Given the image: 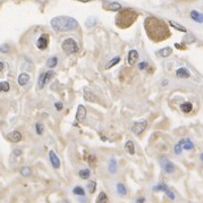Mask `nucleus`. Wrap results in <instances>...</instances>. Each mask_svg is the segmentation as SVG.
Returning <instances> with one entry per match:
<instances>
[{
    "label": "nucleus",
    "mask_w": 203,
    "mask_h": 203,
    "mask_svg": "<svg viewBox=\"0 0 203 203\" xmlns=\"http://www.w3.org/2000/svg\"><path fill=\"white\" fill-rule=\"evenodd\" d=\"M52 29L57 32H69L73 30L77 29V21L69 16H58L51 20Z\"/></svg>",
    "instance_id": "1"
},
{
    "label": "nucleus",
    "mask_w": 203,
    "mask_h": 203,
    "mask_svg": "<svg viewBox=\"0 0 203 203\" xmlns=\"http://www.w3.org/2000/svg\"><path fill=\"white\" fill-rule=\"evenodd\" d=\"M61 49L66 55H73V53L78 51V44L74 39L68 38V39L64 40V42L61 43Z\"/></svg>",
    "instance_id": "2"
},
{
    "label": "nucleus",
    "mask_w": 203,
    "mask_h": 203,
    "mask_svg": "<svg viewBox=\"0 0 203 203\" xmlns=\"http://www.w3.org/2000/svg\"><path fill=\"white\" fill-rule=\"evenodd\" d=\"M148 127V122L146 120H141V122H135L132 125V131L135 135H141Z\"/></svg>",
    "instance_id": "3"
},
{
    "label": "nucleus",
    "mask_w": 203,
    "mask_h": 203,
    "mask_svg": "<svg viewBox=\"0 0 203 203\" xmlns=\"http://www.w3.org/2000/svg\"><path fill=\"white\" fill-rule=\"evenodd\" d=\"M161 167L164 173H167V174H171L175 171V164L167 159H161Z\"/></svg>",
    "instance_id": "4"
},
{
    "label": "nucleus",
    "mask_w": 203,
    "mask_h": 203,
    "mask_svg": "<svg viewBox=\"0 0 203 203\" xmlns=\"http://www.w3.org/2000/svg\"><path fill=\"white\" fill-rule=\"evenodd\" d=\"M85 117H86V109H85V107L80 104L77 107V111H76V120L78 122H83L84 119H85Z\"/></svg>",
    "instance_id": "5"
},
{
    "label": "nucleus",
    "mask_w": 203,
    "mask_h": 203,
    "mask_svg": "<svg viewBox=\"0 0 203 203\" xmlns=\"http://www.w3.org/2000/svg\"><path fill=\"white\" fill-rule=\"evenodd\" d=\"M49 159H50V162H51L52 167L55 168V169H58L60 167V160H59L58 155H56L52 150L49 151Z\"/></svg>",
    "instance_id": "6"
},
{
    "label": "nucleus",
    "mask_w": 203,
    "mask_h": 203,
    "mask_svg": "<svg viewBox=\"0 0 203 203\" xmlns=\"http://www.w3.org/2000/svg\"><path fill=\"white\" fill-rule=\"evenodd\" d=\"M84 100L87 101V102H97L98 98L94 95V93L90 89L84 87Z\"/></svg>",
    "instance_id": "7"
},
{
    "label": "nucleus",
    "mask_w": 203,
    "mask_h": 203,
    "mask_svg": "<svg viewBox=\"0 0 203 203\" xmlns=\"http://www.w3.org/2000/svg\"><path fill=\"white\" fill-rule=\"evenodd\" d=\"M7 139L9 140L10 142L17 143V142H20L21 140H22V134H21L18 131H13V132L9 133V134L7 135Z\"/></svg>",
    "instance_id": "8"
},
{
    "label": "nucleus",
    "mask_w": 203,
    "mask_h": 203,
    "mask_svg": "<svg viewBox=\"0 0 203 203\" xmlns=\"http://www.w3.org/2000/svg\"><path fill=\"white\" fill-rule=\"evenodd\" d=\"M36 47L39 49H41V50L47 49V47H48V36L47 35L40 36L39 39H38V41H36Z\"/></svg>",
    "instance_id": "9"
},
{
    "label": "nucleus",
    "mask_w": 203,
    "mask_h": 203,
    "mask_svg": "<svg viewBox=\"0 0 203 203\" xmlns=\"http://www.w3.org/2000/svg\"><path fill=\"white\" fill-rule=\"evenodd\" d=\"M137 59H139V52L136 50H131L128 52V64L133 66L137 61Z\"/></svg>",
    "instance_id": "10"
},
{
    "label": "nucleus",
    "mask_w": 203,
    "mask_h": 203,
    "mask_svg": "<svg viewBox=\"0 0 203 203\" xmlns=\"http://www.w3.org/2000/svg\"><path fill=\"white\" fill-rule=\"evenodd\" d=\"M176 76H177L178 78H188L191 76V74H190V72L187 71L186 68L181 67V68H178L177 71H176Z\"/></svg>",
    "instance_id": "11"
},
{
    "label": "nucleus",
    "mask_w": 203,
    "mask_h": 203,
    "mask_svg": "<svg viewBox=\"0 0 203 203\" xmlns=\"http://www.w3.org/2000/svg\"><path fill=\"white\" fill-rule=\"evenodd\" d=\"M29 81H30L29 74H26V73H22V74H20V76H18V84H20L21 86L26 85V84L29 83Z\"/></svg>",
    "instance_id": "12"
},
{
    "label": "nucleus",
    "mask_w": 203,
    "mask_h": 203,
    "mask_svg": "<svg viewBox=\"0 0 203 203\" xmlns=\"http://www.w3.org/2000/svg\"><path fill=\"white\" fill-rule=\"evenodd\" d=\"M108 170L110 174H116L117 173V161L116 159L111 158L109 160V164H108Z\"/></svg>",
    "instance_id": "13"
},
{
    "label": "nucleus",
    "mask_w": 203,
    "mask_h": 203,
    "mask_svg": "<svg viewBox=\"0 0 203 203\" xmlns=\"http://www.w3.org/2000/svg\"><path fill=\"white\" fill-rule=\"evenodd\" d=\"M125 150L128 155H134L135 153V145H134V142L133 141H127L125 144Z\"/></svg>",
    "instance_id": "14"
},
{
    "label": "nucleus",
    "mask_w": 203,
    "mask_h": 203,
    "mask_svg": "<svg viewBox=\"0 0 203 203\" xmlns=\"http://www.w3.org/2000/svg\"><path fill=\"white\" fill-rule=\"evenodd\" d=\"M182 144V148L185 149V150H192V149L194 148V144L192 142H191L190 139H184V140H181L179 141Z\"/></svg>",
    "instance_id": "15"
},
{
    "label": "nucleus",
    "mask_w": 203,
    "mask_h": 203,
    "mask_svg": "<svg viewBox=\"0 0 203 203\" xmlns=\"http://www.w3.org/2000/svg\"><path fill=\"white\" fill-rule=\"evenodd\" d=\"M191 17H192L195 22L203 23V15L199 13V12H196V10H192V12H191Z\"/></svg>",
    "instance_id": "16"
},
{
    "label": "nucleus",
    "mask_w": 203,
    "mask_h": 203,
    "mask_svg": "<svg viewBox=\"0 0 203 203\" xmlns=\"http://www.w3.org/2000/svg\"><path fill=\"white\" fill-rule=\"evenodd\" d=\"M95 203H109L107 194L104 193V192H100L97 197V200H95Z\"/></svg>",
    "instance_id": "17"
},
{
    "label": "nucleus",
    "mask_w": 203,
    "mask_h": 203,
    "mask_svg": "<svg viewBox=\"0 0 203 203\" xmlns=\"http://www.w3.org/2000/svg\"><path fill=\"white\" fill-rule=\"evenodd\" d=\"M78 176H80V178H82V179H89L91 176L90 169H81V170L78 171Z\"/></svg>",
    "instance_id": "18"
},
{
    "label": "nucleus",
    "mask_w": 203,
    "mask_h": 203,
    "mask_svg": "<svg viewBox=\"0 0 203 203\" xmlns=\"http://www.w3.org/2000/svg\"><path fill=\"white\" fill-rule=\"evenodd\" d=\"M116 187H117V192H118V194H119V195L125 196L126 194H127V190H126L125 185H124L122 183H118Z\"/></svg>",
    "instance_id": "19"
},
{
    "label": "nucleus",
    "mask_w": 203,
    "mask_h": 203,
    "mask_svg": "<svg viewBox=\"0 0 203 203\" xmlns=\"http://www.w3.org/2000/svg\"><path fill=\"white\" fill-rule=\"evenodd\" d=\"M192 103L191 102H184L182 103L181 106V110L183 111V113H191V110H192Z\"/></svg>",
    "instance_id": "20"
},
{
    "label": "nucleus",
    "mask_w": 203,
    "mask_h": 203,
    "mask_svg": "<svg viewBox=\"0 0 203 203\" xmlns=\"http://www.w3.org/2000/svg\"><path fill=\"white\" fill-rule=\"evenodd\" d=\"M119 61H120V57H119V56H116L115 58H113L111 60L109 61V62H108V64L106 65V68H107V69H109V68H111L113 66H115V65L118 64Z\"/></svg>",
    "instance_id": "21"
},
{
    "label": "nucleus",
    "mask_w": 203,
    "mask_h": 203,
    "mask_svg": "<svg viewBox=\"0 0 203 203\" xmlns=\"http://www.w3.org/2000/svg\"><path fill=\"white\" fill-rule=\"evenodd\" d=\"M86 187H87V191H89L91 194H93L94 192H95V190H97V183L94 181H90L87 183Z\"/></svg>",
    "instance_id": "22"
},
{
    "label": "nucleus",
    "mask_w": 203,
    "mask_h": 203,
    "mask_svg": "<svg viewBox=\"0 0 203 203\" xmlns=\"http://www.w3.org/2000/svg\"><path fill=\"white\" fill-rule=\"evenodd\" d=\"M171 52H173V50H171V48H169V47H167V48L161 49V50L159 51V55L161 56V57H164V58H166V57H168V56H170V55H171Z\"/></svg>",
    "instance_id": "23"
},
{
    "label": "nucleus",
    "mask_w": 203,
    "mask_h": 203,
    "mask_svg": "<svg viewBox=\"0 0 203 203\" xmlns=\"http://www.w3.org/2000/svg\"><path fill=\"white\" fill-rule=\"evenodd\" d=\"M55 75H56V73L53 71H48L47 73H44V83L47 84L49 81H51Z\"/></svg>",
    "instance_id": "24"
},
{
    "label": "nucleus",
    "mask_w": 203,
    "mask_h": 203,
    "mask_svg": "<svg viewBox=\"0 0 203 203\" xmlns=\"http://www.w3.org/2000/svg\"><path fill=\"white\" fill-rule=\"evenodd\" d=\"M57 64H58V58H57V57H51V58L47 61V66H48L49 68L56 67V65Z\"/></svg>",
    "instance_id": "25"
},
{
    "label": "nucleus",
    "mask_w": 203,
    "mask_h": 203,
    "mask_svg": "<svg viewBox=\"0 0 203 203\" xmlns=\"http://www.w3.org/2000/svg\"><path fill=\"white\" fill-rule=\"evenodd\" d=\"M73 194L78 195V196H84V195H85V192H84V190L81 186H76L73 188Z\"/></svg>",
    "instance_id": "26"
},
{
    "label": "nucleus",
    "mask_w": 203,
    "mask_h": 203,
    "mask_svg": "<svg viewBox=\"0 0 203 203\" xmlns=\"http://www.w3.org/2000/svg\"><path fill=\"white\" fill-rule=\"evenodd\" d=\"M10 89L8 82H0V92H8Z\"/></svg>",
    "instance_id": "27"
},
{
    "label": "nucleus",
    "mask_w": 203,
    "mask_h": 203,
    "mask_svg": "<svg viewBox=\"0 0 203 203\" xmlns=\"http://www.w3.org/2000/svg\"><path fill=\"white\" fill-rule=\"evenodd\" d=\"M35 129H36V134L38 135H42L43 134V131H44V126L41 122H38L35 125Z\"/></svg>",
    "instance_id": "28"
},
{
    "label": "nucleus",
    "mask_w": 203,
    "mask_h": 203,
    "mask_svg": "<svg viewBox=\"0 0 203 203\" xmlns=\"http://www.w3.org/2000/svg\"><path fill=\"white\" fill-rule=\"evenodd\" d=\"M21 174H22V176H24V177H29L30 175H31V169L25 166V167H23L22 169H21Z\"/></svg>",
    "instance_id": "29"
},
{
    "label": "nucleus",
    "mask_w": 203,
    "mask_h": 203,
    "mask_svg": "<svg viewBox=\"0 0 203 203\" xmlns=\"http://www.w3.org/2000/svg\"><path fill=\"white\" fill-rule=\"evenodd\" d=\"M109 9H110V10H120V9H122V6H120L119 3L113 2V3H110Z\"/></svg>",
    "instance_id": "30"
},
{
    "label": "nucleus",
    "mask_w": 203,
    "mask_h": 203,
    "mask_svg": "<svg viewBox=\"0 0 203 203\" xmlns=\"http://www.w3.org/2000/svg\"><path fill=\"white\" fill-rule=\"evenodd\" d=\"M170 23V25L173 26V27H175V29H177V30H179L181 32H186V29L185 27H183L182 25H179V24H175L174 22H169Z\"/></svg>",
    "instance_id": "31"
},
{
    "label": "nucleus",
    "mask_w": 203,
    "mask_h": 203,
    "mask_svg": "<svg viewBox=\"0 0 203 203\" xmlns=\"http://www.w3.org/2000/svg\"><path fill=\"white\" fill-rule=\"evenodd\" d=\"M182 150H183V148H182V144H181V142H178L177 144L175 145V148H174V152L176 153V155H181L182 153Z\"/></svg>",
    "instance_id": "32"
},
{
    "label": "nucleus",
    "mask_w": 203,
    "mask_h": 203,
    "mask_svg": "<svg viewBox=\"0 0 203 203\" xmlns=\"http://www.w3.org/2000/svg\"><path fill=\"white\" fill-rule=\"evenodd\" d=\"M44 85H45V83H44V74H41V75H40V77H39V87H40V89H43V87H44Z\"/></svg>",
    "instance_id": "33"
},
{
    "label": "nucleus",
    "mask_w": 203,
    "mask_h": 203,
    "mask_svg": "<svg viewBox=\"0 0 203 203\" xmlns=\"http://www.w3.org/2000/svg\"><path fill=\"white\" fill-rule=\"evenodd\" d=\"M145 67H148V62L143 61V62H140V64H139V68H140V69H145Z\"/></svg>",
    "instance_id": "34"
},
{
    "label": "nucleus",
    "mask_w": 203,
    "mask_h": 203,
    "mask_svg": "<svg viewBox=\"0 0 203 203\" xmlns=\"http://www.w3.org/2000/svg\"><path fill=\"white\" fill-rule=\"evenodd\" d=\"M55 107H56V109L59 110V111H60V110H62V103H61V102H56Z\"/></svg>",
    "instance_id": "35"
},
{
    "label": "nucleus",
    "mask_w": 203,
    "mask_h": 203,
    "mask_svg": "<svg viewBox=\"0 0 203 203\" xmlns=\"http://www.w3.org/2000/svg\"><path fill=\"white\" fill-rule=\"evenodd\" d=\"M0 51H1V52H7V51H8V45H7V44L1 45V47H0Z\"/></svg>",
    "instance_id": "36"
},
{
    "label": "nucleus",
    "mask_w": 203,
    "mask_h": 203,
    "mask_svg": "<svg viewBox=\"0 0 203 203\" xmlns=\"http://www.w3.org/2000/svg\"><path fill=\"white\" fill-rule=\"evenodd\" d=\"M144 202H145V197L144 196H141V197H139V199L136 200L135 203H144Z\"/></svg>",
    "instance_id": "37"
},
{
    "label": "nucleus",
    "mask_w": 203,
    "mask_h": 203,
    "mask_svg": "<svg viewBox=\"0 0 203 203\" xmlns=\"http://www.w3.org/2000/svg\"><path fill=\"white\" fill-rule=\"evenodd\" d=\"M14 153H15L16 155H22V151H21V150H15Z\"/></svg>",
    "instance_id": "38"
},
{
    "label": "nucleus",
    "mask_w": 203,
    "mask_h": 203,
    "mask_svg": "<svg viewBox=\"0 0 203 203\" xmlns=\"http://www.w3.org/2000/svg\"><path fill=\"white\" fill-rule=\"evenodd\" d=\"M3 67H5V64H3L2 61H0V72L2 71V69H3Z\"/></svg>",
    "instance_id": "39"
},
{
    "label": "nucleus",
    "mask_w": 203,
    "mask_h": 203,
    "mask_svg": "<svg viewBox=\"0 0 203 203\" xmlns=\"http://www.w3.org/2000/svg\"><path fill=\"white\" fill-rule=\"evenodd\" d=\"M201 160H202V161H203V153H202V155H201Z\"/></svg>",
    "instance_id": "40"
},
{
    "label": "nucleus",
    "mask_w": 203,
    "mask_h": 203,
    "mask_svg": "<svg viewBox=\"0 0 203 203\" xmlns=\"http://www.w3.org/2000/svg\"><path fill=\"white\" fill-rule=\"evenodd\" d=\"M81 1H90V0H81Z\"/></svg>",
    "instance_id": "41"
},
{
    "label": "nucleus",
    "mask_w": 203,
    "mask_h": 203,
    "mask_svg": "<svg viewBox=\"0 0 203 203\" xmlns=\"http://www.w3.org/2000/svg\"><path fill=\"white\" fill-rule=\"evenodd\" d=\"M64 203H69V202H64Z\"/></svg>",
    "instance_id": "42"
}]
</instances>
